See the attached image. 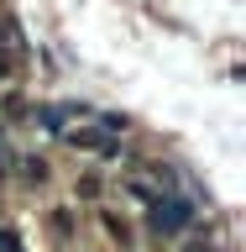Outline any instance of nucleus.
<instances>
[{
    "mask_svg": "<svg viewBox=\"0 0 246 252\" xmlns=\"http://www.w3.org/2000/svg\"><path fill=\"white\" fill-rule=\"evenodd\" d=\"M184 226H194V205L178 200V194H157L152 200V231L173 236V231H184Z\"/></svg>",
    "mask_w": 246,
    "mask_h": 252,
    "instance_id": "nucleus-1",
    "label": "nucleus"
},
{
    "mask_svg": "<svg viewBox=\"0 0 246 252\" xmlns=\"http://www.w3.org/2000/svg\"><path fill=\"white\" fill-rule=\"evenodd\" d=\"M100 220H105V231L115 236V242H121V247H131V226H126L121 216H110V210H100Z\"/></svg>",
    "mask_w": 246,
    "mask_h": 252,
    "instance_id": "nucleus-2",
    "label": "nucleus"
},
{
    "mask_svg": "<svg viewBox=\"0 0 246 252\" xmlns=\"http://www.w3.org/2000/svg\"><path fill=\"white\" fill-rule=\"evenodd\" d=\"M126 194H137V200H147V205H152L163 189H157V184H147V179H126Z\"/></svg>",
    "mask_w": 246,
    "mask_h": 252,
    "instance_id": "nucleus-3",
    "label": "nucleus"
},
{
    "mask_svg": "<svg viewBox=\"0 0 246 252\" xmlns=\"http://www.w3.org/2000/svg\"><path fill=\"white\" fill-rule=\"evenodd\" d=\"M21 168H27V184H47V163L42 158H21Z\"/></svg>",
    "mask_w": 246,
    "mask_h": 252,
    "instance_id": "nucleus-4",
    "label": "nucleus"
},
{
    "mask_svg": "<svg viewBox=\"0 0 246 252\" xmlns=\"http://www.w3.org/2000/svg\"><path fill=\"white\" fill-rule=\"evenodd\" d=\"M0 247H5V252H21V236H16L11 226H0Z\"/></svg>",
    "mask_w": 246,
    "mask_h": 252,
    "instance_id": "nucleus-5",
    "label": "nucleus"
},
{
    "mask_svg": "<svg viewBox=\"0 0 246 252\" xmlns=\"http://www.w3.org/2000/svg\"><path fill=\"white\" fill-rule=\"evenodd\" d=\"M11 74V53H5V47H0V79Z\"/></svg>",
    "mask_w": 246,
    "mask_h": 252,
    "instance_id": "nucleus-6",
    "label": "nucleus"
},
{
    "mask_svg": "<svg viewBox=\"0 0 246 252\" xmlns=\"http://www.w3.org/2000/svg\"><path fill=\"white\" fill-rule=\"evenodd\" d=\"M194 252H215V247H194Z\"/></svg>",
    "mask_w": 246,
    "mask_h": 252,
    "instance_id": "nucleus-7",
    "label": "nucleus"
}]
</instances>
